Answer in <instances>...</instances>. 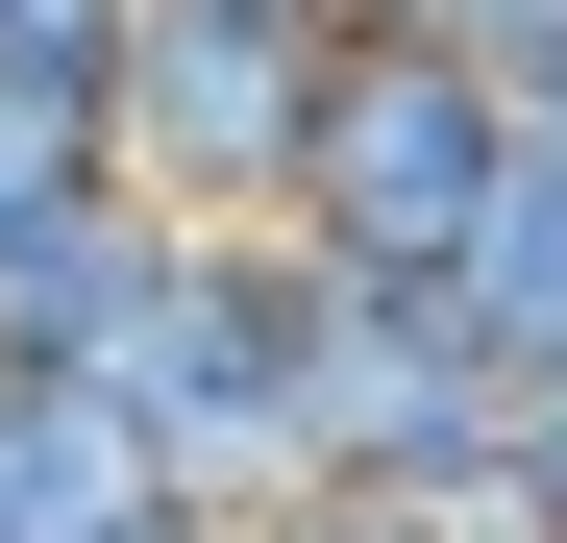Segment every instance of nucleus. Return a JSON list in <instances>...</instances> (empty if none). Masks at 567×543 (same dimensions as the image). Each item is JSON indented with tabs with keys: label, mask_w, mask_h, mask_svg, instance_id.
<instances>
[{
	"label": "nucleus",
	"mask_w": 567,
	"mask_h": 543,
	"mask_svg": "<svg viewBox=\"0 0 567 543\" xmlns=\"http://www.w3.org/2000/svg\"><path fill=\"white\" fill-rule=\"evenodd\" d=\"M444 321L494 346V396H543V371H567V148H543V124H518V173H494V223H468Z\"/></svg>",
	"instance_id": "6"
},
{
	"label": "nucleus",
	"mask_w": 567,
	"mask_h": 543,
	"mask_svg": "<svg viewBox=\"0 0 567 543\" xmlns=\"http://www.w3.org/2000/svg\"><path fill=\"white\" fill-rule=\"evenodd\" d=\"M148 519H198V494L100 371H0V543H148Z\"/></svg>",
	"instance_id": "5"
},
{
	"label": "nucleus",
	"mask_w": 567,
	"mask_h": 543,
	"mask_svg": "<svg viewBox=\"0 0 567 543\" xmlns=\"http://www.w3.org/2000/svg\"><path fill=\"white\" fill-rule=\"evenodd\" d=\"M100 100H74V74H0V223H50V198H100Z\"/></svg>",
	"instance_id": "7"
},
{
	"label": "nucleus",
	"mask_w": 567,
	"mask_h": 543,
	"mask_svg": "<svg viewBox=\"0 0 567 543\" xmlns=\"http://www.w3.org/2000/svg\"><path fill=\"white\" fill-rule=\"evenodd\" d=\"M247 543H468V519H420V494H271Z\"/></svg>",
	"instance_id": "9"
},
{
	"label": "nucleus",
	"mask_w": 567,
	"mask_h": 543,
	"mask_svg": "<svg viewBox=\"0 0 567 543\" xmlns=\"http://www.w3.org/2000/svg\"><path fill=\"white\" fill-rule=\"evenodd\" d=\"M321 74H346L321 0H148L124 74H100V148H124V198H148V223H297Z\"/></svg>",
	"instance_id": "2"
},
{
	"label": "nucleus",
	"mask_w": 567,
	"mask_h": 543,
	"mask_svg": "<svg viewBox=\"0 0 567 543\" xmlns=\"http://www.w3.org/2000/svg\"><path fill=\"white\" fill-rule=\"evenodd\" d=\"M494 100H518V124L567 148V0H518V50H494Z\"/></svg>",
	"instance_id": "10"
},
{
	"label": "nucleus",
	"mask_w": 567,
	"mask_h": 543,
	"mask_svg": "<svg viewBox=\"0 0 567 543\" xmlns=\"http://www.w3.org/2000/svg\"><path fill=\"white\" fill-rule=\"evenodd\" d=\"M173 247H198V223H148L124 173L50 198V223H0V371H124V321L173 297Z\"/></svg>",
	"instance_id": "4"
},
{
	"label": "nucleus",
	"mask_w": 567,
	"mask_h": 543,
	"mask_svg": "<svg viewBox=\"0 0 567 543\" xmlns=\"http://www.w3.org/2000/svg\"><path fill=\"white\" fill-rule=\"evenodd\" d=\"M148 444H173V494L198 519H271V494H321V247L297 223H198L173 247V297L124 321V371H100Z\"/></svg>",
	"instance_id": "1"
},
{
	"label": "nucleus",
	"mask_w": 567,
	"mask_h": 543,
	"mask_svg": "<svg viewBox=\"0 0 567 543\" xmlns=\"http://www.w3.org/2000/svg\"><path fill=\"white\" fill-rule=\"evenodd\" d=\"M494 173H518V100H494L468 50H395V25H370V50L321 74L297 247H321V272H395V297H444V272H468V223H494Z\"/></svg>",
	"instance_id": "3"
},
{
	"label": "nucleus",
	"mask_w": 567,
	"mask_h": 543,
	"mask_svg": "<svg viewBox=\"0 0 567 543\" xmlns=\"http://www.w3.org/2000/svg\"><path fill=\"white\" fill-rule=\"evenodd\" d=\"M124 25H148V0H0V74H74V100H100Z\"/></svg>",
	"instance_id": "8"
},
{
	"label": "nucleus",
	"mask_w": 567,
	"mask_h": 543,
	"mask_svg": "<svg viewBox=\"0 0 567 543\" xmlns=\"http://www.w3.org/2000/svg\"><path fill=\"white\" fill-rule=\"evenodd\" d=\"M148 543H247V519H148Z\"/></svg>",
	"instance_id": "11"
}]
</instances>
